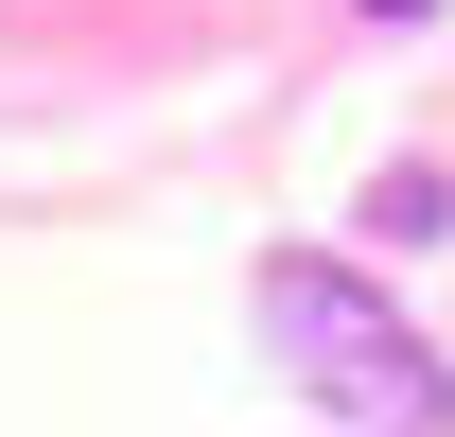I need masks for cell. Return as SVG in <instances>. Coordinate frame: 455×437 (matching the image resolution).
Segmentation results:
<instances>
[{"instance_id":"1","label":"cell","mask_w":455,"mask_h":437,"mask_svg":"<svg viewBox=\"0 0 455 437\" xmlns=\"http://www.w3.org/2000/svg\"><path fill=\"white\" fill-rule=\"evenodd\" d=\"M263 350H281L333 420H403V437H455V368L368 298L350 263H263Z\"/></svg>"},{"instance_id":"3","label":"cell","mask_w":455,"mask_h":437,"mask_svg":"<svg viewBox=\"0 0 455 437\" xmlns=\"http://www.w3.org/2000/svg\"><path fill=\"white\" fill-rule=\"evenodd\" d=\"M368 18H438V0H368Z\"/></svg>"},{"instance_id":"2","label":"cell","mask_w":455,"mask_h":437,"mask_svg":"<svg viewBox=\"0 0 455 437\" xmlns=\"http://www.w3.org/2000/svg\"><path fill=\"white\" fill-rule=\"evenodd\" d=\"M368 227H386V245H438V227H455V175H386Z\"/></svg>"}]
</instances>
